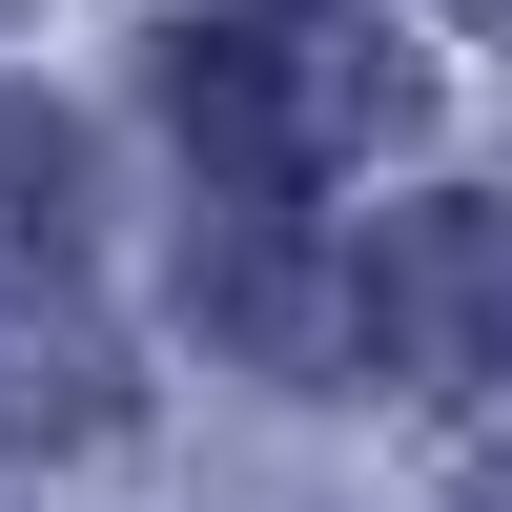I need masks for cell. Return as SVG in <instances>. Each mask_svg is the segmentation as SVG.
Returning <instances> with one entry per match:
<instances>
[{
    "mask_svg": "<svg viewBox=\"0 0 512 512\" xmlns=\"http://www.w3.org/2000/svg\"><path fill=\"white\" fill-rule=\"evenodd\" d=\"M390 390H512V205H410L349 246Z\"/></svg>",
    "mask_w": 512,
    "mask_h": 512,
    "instance_id": "obj_1",
    "label": "cell"
},
{
    "mask_svg": "<svg viewBox=\"0 0 512 512\" xmlns=\"http://www.w3.org/2000/svg\"><path fill=\"white\" fill-rule=\"evenodd\" d=\"M185 308L226 328V349H267V369H349L369 349V287H328V246L287 226L267 185H226V226L185 246Z\"/></svg>",
    "mask_w": 512,
    "mask_h": 512,
    "instance_id": "obj_2",
    "label": "cell"
},
{
    "mask_svg": "<svg viewBox=\"0 0 512 512\" xmlns=\"http://www.w3.org/2000/svg\"><path fill=\"white\" fill-rule=\"evenodd\" d=\"M62 246H82V144H62V103L0 82V267H62Z\"/></svg>",
    "mask_w": 512,
    "mask_h": 512,
    "instance_id": "obj_3",
    "label": "cell"
},
{
    "mask_svg": "<svg viewBox=\"0 0 512 512\" xmlns=\"http://www.w3.org/2000/svg\"><path fill=\"white\" fill-rule=\"evenodd\" d=\"M472 21H492V41H512V0H472Z\"/></svg>",
    "mask_w": 512,
    "mask_h": 512,
    "instance_id": "obj_4",
    "label": "cell"
}]
</instances>
